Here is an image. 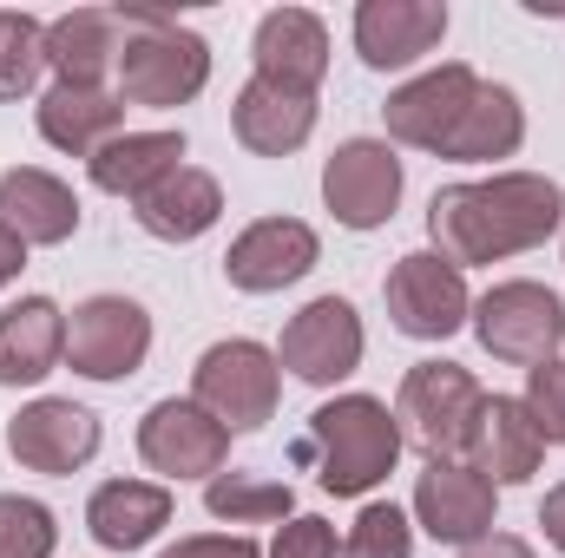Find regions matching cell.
<instances>
[{
  "label": "cell",
  "instance_id": "obj_1",
  "mask_svg": "<svg viewBox=\"0 0 565 558\" xmlns=\"http://www.w3.org/2000/svg\"><path fill=\"white\" fill-rule=\"evenodd\" d=\"M565 230V191L546 171H493V178H460L427 197V250L447 257L454 270L507 264Z\"/></svg>",
  "mask_w": 565,
  "mask_h": 558
},
{
  "label": "cell",
  "instance_id": "obj_2",
  "mask_svg": "<svg viewBox=\"0 0 565 558\" xmlns=\"http://www.w3.org/2000/svg\"><path fill=\"white\" fill-rule=\"evenodd\" d=\"M402 453H408L402 420L382 395H329L289 447V460L316 473V486L335 500H369L375 486H388Z\"/></svg>",
  "mask_w": 565,
  "mask_h": 558
},
{
  "label": "cell",
  "instance_id": "obj_3",
  "mask_svg": "<svg viewBox=\"0 0 565 558\" xmlns=\"http://www.w3.org/2000/svg\"><path fill=\"white\" fill-rule=\"evenodd\" d=\"M211 86V40L198 26H184L178 13L158 7H126V53L113 73V93L126 99V112H178Z\"/></svg>",
  "mask_w": 565,
  "mask_h": 558
},
{
  "label": "cell",
  "instance_id": "obj_4",
  "mask_svg": "<svg viewBox=\"0 0 565 558\" xmlns=\"http://www.w3.org/2000/svg\"><path fill=\"white\" fill-rule=\"evenodd\" d=\"M487 408V388L473 382V368L460 362H415L395 388V420H402V440L422 453V460H467V440H473V420Z\"/></svg>",
  "mask_w": 565,
  "mask_h": 558
},
{
  "label": "cell",
  "instance_id": "obj_5",
  "mask_svg": "<svg viewBox=\"0 0 565 558\" xmlns=\"http://www.w3.org/2000/svg\"><path fill=\"white\" fill-rule=\"evenodd\" d=\"M191 401L217 427L231 433H257L277 420V401H282V362L277 348L250 342V335H224L198 355L191 368Z\"/></svg>",
  "mask_w": 565,
  "mask_h": 558
},
{
  "label": "cell",
  "instance_id": "obj_6",
  "mask_svg": "<svg viewBox=\"0 0 565 558\" xmlns=\"http://www.w3.org/2000/svg\"><path fill=\"white\" fill-rule=\"evenodd\" d=\"M480 348L507 368H540L565 348V302L533 277H507L487 296H473V322Z\"/></svg>",
  "mask_w": 565,
  "mask_h": 558
},
{
  "label": "cell",
  "instance_id": "obj_7",
  "mask_svg": "<svg viewBox=\"0 0 565 558\" xmlns=\"http://www.w3.org/2000/svg\"><path fill=\"white\" fill-rule=\"evenodd\" d=\"M151 355V309L139 296H86L66 315V368L79 382H132Z\"/></svg>",
  "mask_w": 565,
  "mask_h": 558
},
{
  "label": "cell",
  "instance_id": "obj_8",
  "mask_svg": "<svg viewBox=\"0 0 565 558\" xmlns=\"http://www.w3.org/2000/svg\"><path fill=\"white\" fill-rule=\"evenodd\" d=\"M402 191H408V171H402V151L388 139H342L322 164V204L342 230L395 224Z\"/></svg>",
  "mask_w": 565,
  "mask_h": 558
},
{
  "label": "cell",
  "instance_id": "obj_9",
  "mask_svg": "<svg viewBox=\"0 0 565 558\" xmlns=\"http://www.w3.org/2000/svg\"><path fill=\"white\" fill-rule=\"evenodd\" d=\"M362 355H369V329L349 296H316L282 322L277 362L302 388H342L362 368Z\"/></svg>",
  "mask_w": 565,
  "mask_h": 558
},
{
  "label": "cell",
  "instance_id": "obj_10",
  "mask_svg": "<svg viewBox=\"0 0 565 558\" xmlns=\"http://www.w3.org/2000/svg\"><path fill=\"white\" fill-rule=\"evenodd\" d=\"M382 302H388V322L408 335V342H447L473 322V289L467 270H454L447 257L434 250H408L395 257V270L382 282Z\"/></svg>",
  "mask_w": 565,
  "mask_h": 558
},
{
  "label": "cell",
  "instance_id": "obj_11",
  "mask_svg": "<svg viewBox=\"0 0 565 558\" xmlns=\"http://www.w3.org/2000/svg\"><path fill=\"white\" fill-rule=\"evenodd\" d=\"M415 533H427L434 546H473L500 526V486L487 473H473L467 460H427L415 473V506H408Z\"/></svg>",
  "mask_w": 565,
  "mask_h": 558
},
{
  "label": "cell",
  "instance_id": "obj_12",
  "mask_svg": "<svg viewBox=\"0 0 565 558\" xmlns=\"http://www.w3.org/2000/svg\"><path fill=\"white\" fill-rule=\"evenodd\" d=\"M139 460L164 486L171 480H217L231 466V427H217L191 395H164L139 420Z\"/></svg>",
  "mask_w": 565,
  "mask_h": 558
},
{
  "label": "cell",
  "instance_id": "obj_13",
  "mask_svg": "<svg viewBox=\"0 0 565 558\" xmlns=\"http://www.w3.org/2000/svg\"><path fill=\"white\" fill-rule=\"evenodd\" d=\"M106 447V427L93 408L66 401V395H40L26 401L20 415L7 420V453L26 466V473H46V480H66L79 466H93Z\"/></svg>",
  "mask_w": 565,
  "mask_h": 558
},
{
  "label": "cell",
  "instance_id": "obj_14",
  "mask_svg": "<svg viewBox=\"0 0 565 558\" xmlns=\"http://www.w3.org/2000/svg\"><path fill=\"white\" fill-rule=\"evenodd\" d=\"M322 264V237L316 224L302 217H257L231 237L224 250V282L244 289V296H277V289H296Z\"/></svg>",
  "mask_w": 565,
  "mask_h": 558
},
{
  "label": "cell",
  "instance_id": "obj_15",
  "mask_svg": "<svg viewBox=\"0 0 565 558\" xmlns=\"http://www.w3.org/2000/svg\"><path fill=\"white\" fill-rule=\"evenodd\" d=\"M473 93H480V73H473L467 60H440V66L415 73V79H408V86H395V93H388V106H382L388 144L440 151V139L460 126V112H467V99H473Z\"/></svg>",
  "mask_w": 565,
  "mask_h": 558
},
{
  "label": "cell",
  "instance_id": "obj_16",
  "mask_svg": "<svg viewBox=\"0 0 565 558\" xmlns=\"http://www.w3.org/2000/svg\"><path fill=\"white\" fill-rule=\"evenodd\" d=\"M355 60L369 73H408L447 40V0H362L355 20Z\"/></svg>",
  "mask_w": 565,
  "mask_h": 558
},
{
  "label": "cell",
  "instance_id": "obj_17",
  "mask_svg": "<svg viewBox=\"0 0 565 558\" xmlns=\"http://www.w3.org/2000/svg\"><path fill=\"white\" fill-rule=\"evenodd\" d=\"M250 66L257 79L289 86V93H322L329 79V26L309 7H270L250 33Z\"/></svg>",
  "mask_w": 565,
  "mask_h": 558
},
{
  "label": "cell",
  "instance_id": "obj_18",
  "mask_svg": "<svg viewBox=\"0 0 565 558\" xmlns=\"http://www.w3.org/2000/svg\"><path fill=\"white\" fill-rule=\"evenodd\" d=\"M79 197L66 178L40 171V164H13L0 171V224L26 244V250H60L79 237Z\"/></svg>",
  "mask_w": 565,
  "mask_h": 558
},
{
  "label": "cell",
  "instance_id": "obj_19",
  "mask_svg": "<svg viewBox=\"0 0 565 558\" xmlns=\"http://www.w3.org/2000/svg\"><path fill=\"white\" fill-rule=\"evenodd\" d=\"M126 53V7H73L46 20V66L66 86H113Z\"/></svg>",
  "mask_w": 565,
  "mask_h": 558
},
{
  "label": "cell",
  "instance_id": "obj_20",
  "mask_svg": "<svg viewBox=\"0 0 565 558\" xmlns=\"http://www.w3.org/2000/svg\"><path fill=\"white\" fill-rule=\"evenodd\" d=\"M33 126L40 139L66 158H93L99 144H113L126 132V99L113 86H66L53 79L40 99H33Z\"/></svg>",
  "mask_w": 565,
  "mask_h": 558
},
{
  "label": "cell",
  "instance_id": "obj_21",
  "mask_svg": "<svg viewBox=\"0 0 565 558\" xmlns=\"http://www.w3.org/2000/svg\"><path fill=\"white\" fill-rule=\"evenodd\" d=\"M231 132L257 158H289L316 139V93H289V86H270L250 73L231 99Z\"/></svg>",
  "mask_w": 565,
  "mask_h": 558
},
{
  "label": "cell",
  "instance_id": "obj_22",
  "mask_svg": "<svg viewBox=\"0 0 565 558\" xmlns=\"http://www.w3.org/2000/svg\"><path fill=\"white\" fill-rule=\"evenodd\" d=\"M178 500L164 480H99L86 500V533L106 552H145L164 526H171Z\"/></svg>",
  "mask_w": 565,
  "mask_h": 558
},
{
  "label": "cell",
  "instance_id": "obj_23",
  "mask_svg": "<svg viewBox=\"0 0 565 558\" xmlns=\"http://www.w3.org/2000/svg\"><path fill=\"white\" fill-rule=\"evenodd\" d=\"M66 362V309L53 296H20L0 309V388H40Z\"/></svg>",
  "mask_w": 565,
  "mask_h": 558
},
{
  "label": "cell",
  "instance_id": "obj_24",
  "mask_svg": "<svg viewBox=\"0 0 565 558\" xmlns=\"http://www.w3.org/2000/svg\"><path fill=\"white\" fill-rule=\"evenodd\" d=\"M467 466L487 473L493 486H526L546 466V440H540L533 415L520 408V395H487L473 440H467Z\"/></svg>",
  "mask_w": 565,
  "mask_h": 558
},
{
  "label": "cell",
  "instance_id": "obj_25",
  "mask_svg": "<svg viewBox=\"0 0 565 558\" xmlns=\"http://www.w3.org/2000/svg\"><path fill=\"white\" fill-rule=\"evenodd\" d=\"M132 217H139L145 237H158V244H198L224 217V184L204 164H178L171 178H158L132 204Z\"/></svg>",
  "mask_w": 565,
  "mask_h": 558
},
{
  "label": "cell",
  "instance_id": "obj_26",
  "mask_svg": "<svg viewBox=\"0 0 565 558\" xmlns=\"http://www.w3.org/2000/svg\"><path fill=\"white\" fill-rule=\"evenodd\" d=\"M520 144H526V106H520V93L500 86V79H480V93L467 99L460 126L440 139L434 158H447V164H500Z\"/></svg>",
  "mask_w": 565,
  "mask_h": 558
},
{
  "label": "cell",
  "instance_id": "obj_27",
  "mask_svg": "<svg viewBox=\"0 0 565 558\" xmlns=\"http://www.w3.org/2000/svg\"><path fill=\"white\" fill-rule=\"evenodd\" d=\"M178 164H184V132L178 126H151V132H119L113 144H99L86 158V178H93V191L139 204L145 191L158 178H171Z\"/></svg>",
  "mask_w": 565,
  "mask_h": 558
},
{
  "label": "cell",
  "instance_id": "obj_28",
  "mask_svg": "<svg viewBox=\"0 0 565 558\" xmlns=\"http://www.w3.org/2000/svg\"><path fill=\"white\" fill-rule=\"evenodd\" d=\"M204 513L217 526H282V519H296V486L270 480V473L224 466L217 480H204Z\"/></svg>",
  "mask_w": 565,
  "mask_h": 558
},
{
  "label": "cell",
  "instance_id": "obj_29",
  "mask_svg": "<svg viewBox=\"0 0 565 558\" xmlns=\"http://www.w3.org/2000/svg\"><path fill=\"white\" fill-rule=\"evenodd\" d=\"M53 66H46V20L20 13V7H0V106H20V99H40Z\"/></svg>",
  "mask_w": 565,
  "mask_h": 558
},
{
  "label": "cell",
  "instance_id": "obj_30",
  "mask_svg": "<svg viewBox=\"0 0 565 558\" xmlns=\"http://www.w3.org/2000/svg\"><path fill=\"white\" fill-rule=\"evenodd\" d=\"M342 558H415V519L395 500H362L342 533Z\"/></svg>",
  "mask_w": 565,
  "mask_h": 558
},
{
  "label": "cell",
  "instance_id": "obj_31",
  "mask_svg": "<svg viewBox=\"0 0 565 558\" xmlns=\"http://www.w3.org/2000/svg\"><path fill=\"white\" fill-rule=\"evenodd\" d=\"M60 513L33 493H0V558H53Z\"/></svg>",
  "mask_w": 565,
  "mask_h": 558
},
{
  "label": "cell",
  "instance_id": "obj_32",
  "mask_svg": "<svg viewBox=\"0 0 565 558\" xmlns=\"http://www.w3.org/2000/svg\"><path fill=\"white\" fill-rule=\"evenodd\" d=\"M520 408L533 415V427H540V440H546V447H565V355L540 362V368H526Z\"/></svg>",
  "mask_w": 565,
  "mask_h": 558
},
{
  "label": "cell",
  "instance_id": "obj_33",
  "mask_svg": "<svg viewBox=\"0 0 565 558\" xmlns=\"http://www.w3.org/2000/svg\"><path fill=\"white\" fill-rule=\"evenodd\" d=\"M264 558H342V539H335L329 519L296 513V519H282L277 526V539H270V552Z\"/></svg>",
  "mask_w": 565,
  "mask_h": 558
},
{
  "label": "cell",
  "instance_id": "obj_34",
  "mask_svg": "<svg viewBox=\"0 0 565 558\" xmlns=\"http://www.w3.org/2000/svg\"><path fill=\"white\" fill-rule=\"evenodd\" d=\"M158 558H264V546L250 533H191V539L164 546Z\"/></svg>",
  "mask_w": 565,
  "mask_h": 558
},
{
  "label": "cell",
  "instance_id": "obj_35",
  "mask_svg": "<svg viewBox=\"0 0 565 558\" xmlns=\"http://www.w3.org/2000/svg\"><path fill=\"white\" fill-rule=\"evenodd\" d=\"M460 558H540L520 533H487V539H473V546H460Z\"/></svg>",
  "mask_w": 565,
  "mask_h": 558
},
{
  "label": "cell",
  "instance_id": "obj_36",
  "mask_svg": "<svg viewBox=\"0 0 565 558\" xmlns=\"http://www.w3.org/2000/svg\"><path fill=\"white\" fill-rule=\"evenodd\" d=\"M540 526H546V546L565 552V480L559 486H546V500H540Z\"/></svg>",
  "mask_w": 565,
  "mask_h": 558
},
{
  "label": "cell",
  "instance_id": "obj_37",
  "mask_svg": "<svg viewBox=\"0 0 565 558\" xmlns=\"http://www.w3.org/2000/svg\"><path fill=\"white\" fill-rule=\"evenodd\" d=\"M20 270H26V244L0 224V289H13V282H20Z\"/></svg>",
  "mask_w": 565,
  "mask_h": 558
}]
</instances>
